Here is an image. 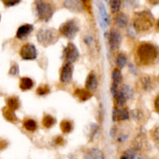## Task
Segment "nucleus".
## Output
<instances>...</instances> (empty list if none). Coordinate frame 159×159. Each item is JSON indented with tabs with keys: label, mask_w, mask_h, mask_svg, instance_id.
I'll list each match as a JSON object with an SVG mask.
<instances>
[{
	"label": "nucleus",
	"mask_w": 159,
	"mask_h": 159,
	"mask_svg": "<svg viewBox=\"0 0 159 159\" xmlns=\"http://www.w3.org/2000/svg\"><path fill=\"white\" fill-rule=\"evenodd\" d=\"M138 56L141 65H155L159 61V48L152 43H141L138 48Z\"/></svg>",
	"instance_id": "f257e3e1"
},
{
	"label": "nucleus",
	"mask_w": 159,
	"mask_h": 159,
	"mask_svg": "<svg viewBox=\"0 0 159 159\" xmlns=\"http://www.w3.org/2000/svg\"><path fill=\"white\" fill-rule=\"evenodd\" d=\"M155 24V18L149 11L138 12L134 20V28L139 31L149 30Z\"/></svg>",
	"instance_id": "f03ea898"
},
{
	"label": "nucleus",
	"mask_w": 159,
	"mask_h": 159,
	"mask_svg": "<svg viewBox=\"0 0 159 159\" xmlns=\"http://www.w3.org/2000/svg\"><path fill=\"white\" fill-rule=\"evenodd\" d=\"M36 12L38 18L44 22L49 21L54 12V7L48 0H36Z\"/></svg>",
	"instance_id": "7ed1b4c3"
},
{
	"label": "nucleus",
	"mask_w": 159,
	"mask_h": 159,
	"mask_svg": "<svg viewBox=\"0 0 159 159\" xmlns=\"http://www.w3.org/2000/svg\"><path fill=\"white\" fill-rule=\"evenodd\" d=\"M79 30V25L78 22L74 19L67 20L65 23H62L60 26V29H59L61 34L64 37H67L68 39L75 38Z\"/></svg>",
	"instance_id": "20e7f679"
},
{
	"label": "nucleus",
	"mask_w": 159,
	"mask_h": 159,
	"mask_svg": "<svg viewBox=\"0 0 159 159\" xmlns=\"http://www.w3.org/2000/svg\"><path fill=\"white\" fill-rule=\"evenodd\" d=\"M37 38L40 44L48 46L56 42L57 34L56 31L52 29H42L37 33Z\"/></svg>",
	"instance_id": "39448f33"
},
{
	"label": "nucleus",
	"mask_w": 159,
	"mask_h": 159,
	"mask_svg": "<svg viewBox=\"0 0 159 159\" xmlns=\"http://www.w3.org/2000/svg\"><path fill=\"white\" fill-rule=\"evenodd\" d=\"M20 56L24 60H34L37 57V51L35 47L30 43L23 45L20 51Z\"/></svg>",
	"instance_id": "423d86ee"
},
{
	"label": "nucleus",
	"mask_w": 159,
	"mask_h": 159,
	"mask_svg": "<svg viewBox=\"0 0 159 159\" xmlns=\"http://www.w3.org/2000/svg\"><path fill=\"white\" fill-rule=\"evenodd\" d=\"M65 59L68 63H73L79 57V53L77 48L72 43H69L67 45L66 48L64 51Z\"/></svg>",
	"instance_id": "0eeeda50"
},
{
	"label": "nucleus",
	"mask_w": 159,
	"mask_h": 159,
	"mask_svg": "<svg viewBox=\"0 0 159 159\" xmlns=\"http://www.w3.org/2000/svg\"><path fill=\"white\" fill-rule=\"evenodd\" d=\"M98 9H99V23H100L101 27L103 30H106L109 25L110 19H109V15L106 9L105 5L102 1H99L98 3Z\"/></svg>",
	"instance_id": "6e6552de"
},
{
	"label": "nucleus",
	"mask_w": 159,
	"mask_h": 159,
	"mask_svg": "<svg viewBox=\"0 0 159 159\" xmlns=\"http://www.w3.org/2000/svg\"><path fill=\"white\" fill-rule=\"evenodd\" d=\"M73 73V66L71 63L67 62L63 66L61 72L60 81L62 83H69L72 79Z\"/></svg>",
	"instance_id": "1a4fd4ad"
},
{
	"label": "nucleus",
	"mask_w": 159,
	"mask_h": 159,
	"mask_svg": "<svg viewBox=\"0 0 159 159\" xmlns=\"http://www.w3.org/2000/svg\"><path fill=\"white\" fill-rule=\"evenodd\" d=\"M121 40V34L116 30H112L110 33L109 36V43H110V47L113 51H116L119 48L120 45Z\"/></svg>",
	"instance_id": "9d476101"
},
{
	"label": "nucleus",
	"mask_w": 159,
	"mask_h": 159,
	"mask_svg": "<svg viewBox=\"0 0 159 159\" xmlns=\"http://www.w3.org/2000/svg\"><path fill=\"white\" fill-rule=\"evenodd\" d=\"M64 5L68 10L73 12H81L84 10L82 0H65Z\"/></svg>",
	"instance_id": "9b49d317"
},
{
	"label": "nucleus",
	"mask_w": 159,
	"mask_h": 159,
	"mask_svg": "<svg viewBox=\"0 0 159 159\" xmlns=\"http://www.w3.org/2000/svg\"><path fill=\"white\" fill-rule=\"evenodd\" d=\"M34 30V26L31 24H24L22 25L21 26L19 27V29L17 30L16 32V38L20 39V40H23V39L26 38L30 34L32 33V31Z\"/></svg>",
	"instance_id": "f8f14e48"
},
{
	"label": "nucleus",
	"mask_w": 159,
	"mask_h": 159,
	"mask_svg": "<svg viewBox=\"0 0 159 159\" xmlns=\"http://www.w3.org/2000/svg\"><path fill=\"white\" fill-rule=\"evenodd\" d=\"M85 87L89 93H94L97 89L98 79L94 73L92 72L88 75L85 81Z\"/></svg>",
	"instance_id": "ddd939ff"
},
{
	"label": "nucleus",
	"mask_w": 159,
	"mask_h": 159,
	"mask_svg": "<svg viewBox=\"0 0 159 159\" xmlns=\"http://www.w3.org/2000/svg\"><path fill=\"white\" fill-rule=\"evenodd\" d=\"M129 119V113L125 109L116 107L113 110V120L114 121L126 120Z\"/></svg>",
	"instance_id": "4468645a"
},
{
	"label": "nucleus",
	"mask_w": 159,
	"mask_h": 159,
	"mask_svg": "<svg viewBox=\"0 0 159 159\" xmlns=\"http://www.w3.org/2000/svg\"><path fill=\"white\" fill-rule=\"evenodd\" d=\"M85 159H105V155L103 152L99 148H93L86 151L85 154Z\"/></svg>",
	"instance_id": "2eb2a0df"
},
{
	"label": "nucleus",
	"mask_w": 159,
	"mask_h": 159,
	"mask_svg": "<svg viewBox=\"0 0 159 159\" xmlns=\"http://www.w3.org/2000/svg\"><path fill=\"white\" fill-rule=\"evenodd\" d=\"M115 23L119 28H125L128 24V17L123 12H119L115 17Z\"/></svg>",
	"instance_id": "dca6fc26"
},
{
	"label": "nucleus",
	"mask_w": 159,
	"mask_h": 159,
	"mask_svg": "<svg viewBox=\"0 0 159 159\" xmlns=\"http://www.w3.org/2000/svg\"><path fill=\"white\" fill-rule=\"evenodd\" d=\"M121 93L123 94V96L125 97V99H131L134 96V91L133 88H132L130 85H124L121 87L120 90Z\"/></svg>",
	"instance_id": "f3484780"
},
{
	"label": "nucleus",
	"mask_w": 159,
	"mask_h": 159,
	"mask_svg": "<svg viewBox=\"0 0 159 159\" xmlns=\"http://www.w3.org/2000/svg\"><path fill=\"white\" fill-rule=\"evenodd\" d=\"M122 75H121V71L118 68H115L113 71H112V80H113V85H118L121 83L122 82Z\"/></svg>",
	"instance_id": "a211bd4d"
},
{
	"label": "nucleus",
	"mask_w": 159,
	"mask_h": 159,
	"mask_svg": "<svg viewBox=\"0 0 159 159\" xmlns=\"http://www.w3.org/2000/svg\"><path fill=\"white\" fill-rule=\"evenodd\" d=\"M34 86V82L29 78H23L20 80V87L22 90H29Z\"/></svg>",
	"instance_id": "6ab92c4d"
},
{
	"label": "nucleus",
	"mask_w": 159,
	"mask_h": 159,
	"mask_svg": "<svg viewBox=\"0 0 159 159\" xmlns=\"http://www.w3.org/2000/svg\"><path fill=\"white\" fill-rule=\"evenodd\" d=\"M127 62V56L125 55L123 53H120L117 55L116 57V64L117 65V67L119 68H124V66L126 65Z\"/></svg>",
	"instance_id": "aec40b11"
},
{
	"label": "nucleus",
	"mask_w": 159,
	"mask_h": 159,
	"mask_svg": "<svg viewBox=\"0 0 159 159\" xmlns=\"http://www.w3.org/2000/svg\"><path fill=\"white\" fill-rule=\"evenodd\" d=\"M23 126L29 131H34L37 129V124L34 120L28 119L23 122Z\"/></svg>",
	"instance_id": "412c9836"
},
{
	"label": "nucleus",
	"mask_w": 159,
	"mask_h": 159,
	"mask_svg": "<svg viewBox=\"0 0 159 159\" xmlns=\"http://www.w3.org/2000/svg\"><path fill=\"white\" fill-rule=\"evenodd\" d=\"M121 6L120 0H111L110 1V9L113 13H117Z\"/></svg>",
	"instance_id": "4be33fe9"
},
{
	"label": "nucleus",
	"mask_w": 159,
	"mask_h": 159,
	"mask_svg": "<svg viewBox=\"0 0 159 159\" xmlns=\"http://www.w3.org/2000/svg\"><path fill=\"white\" fill-rule=\"evenodd\" d=\"M114 98H115V99H116V105H117V107H122L126 104L127 99H125V97L123 96V94L120 91H119V93H117V95H116Z\"/></svg>",
	"instance_id": "5701e85b"
},
{
	"label": "nucleus",
	"mask_w": 159,
	"mask_h": 159,
	"mask_svg": "<svg viewBox=\"0 0 159 159\" xmlns=\"http://www.w3.org/2000/svg\"><path fill=\"white\" fill-rule=\"evenodd\" d=\"M152 79L150 77H145L143 79V86H144V89L146 90H150L151 89H152Z\"/></svg>",
	"instance_id": "b1692460"
},
{
	"label": "nucleus",
	"mask_w": 159,
	"mask_h": 159,
	"mask_svg": "<svg viewBox=\"0 0 159 159\" xmlns=\"http://www.w3.org/2000/svg\"><path fill=\"white\" fill-rule=\"evenodd\" d=\"M6 7H12L20 4L21 0H1Z\"/></svg>",
	"instance_id": "393cba45"
},
{
	"label": "nucleus",
	"mask_w": 159,
	"mask_h": 159,
	"mask_svg": "<svg viewBox=\"0 0 159 159\" xmlns=\"http://www.w3.org/2000/svg\"><path fill=\"white\" fill-rule=\"evenodd\" d=\"M18 106V102L14 98H11L8 100V107L10 108V110H16V109H17Z\"/></svg>",
	"instance_id": "a878e982"
},
{
	"label": "nucleus",
	"mask_w": 159,
	"mask_h": 159,
	"mask_svg": "<svg viewBox=\"0 0 159 159\" xmlns=\"http://www.w3.org/2000/svg\"><path fill=\"white\" fill-rule=\"evenodd\" d=\"M43 125L45 126L46 127H51V126L54 124V120L53 119L51 116H45V118L43 119Z\"/></svg>",
	"instance_id": "bb28decb"
},
{
	"label": "nucleus",
	"mask_w": 159,
	"mask_h": 159,
	"mask_svg": "<svg viewBox=\"0 0 159 159\" xmlns=\"http://www.w3.org/2000/svg\"><path fill=\"white\" fill-rule=\"evenodd\" d=\"M124 155H126L128 159H135L136 158L137 154L134 149H128V150H127L124 152Z\"/></svg>",
	"instance_id": "cd10ccee"
},
{
	"label": "nucleus",
	"mask_w": 159,
	"mask_h": 159,
	"mask_svg": "<svg viewBox=\"0 0 159 159\" xmlns=\"http://www.w3.org/2000/svg\"><path fill=\"white\" fill-rule=\"evenodd\" d=\"M153 133H152V138L153 140L155 141V143L159 144V125L157 126L155 128H154Z\"/></svg>",
	"instance_id": "c85d7f7f"
},
{
	"label": "nucleus",
	"mask_w": 159,
	"mask_h": 159,
	"mask_svg": "<svg viewBox=\"0 0 159 159\" xmlns=\"http://www.w3.org/2000/svg\"><path fill=\"white\" fill-rule=\"evenodd\" d=\"M61 127L63 131L67 133V132H69L71 130V124L69 122H68V121H65V122L62 123Z\"/></svg>",
	"instance_id": "c756f323"
},
{
	"label": "nucleus",
	"mask_w": 159,
	"mask_h": 159,
	"mask_svg": "<svg viewBox=\"0 0 159 159\" xmlns=\"http://www.w3.org/2000/svg\"><path fill=\"white\" fill-rule=\"evenodd\" d=\"M9 73L10 75H16L19 73V67L17 66V65H14L13 66L11 67L10 71H9Z\"/></svg>",
	"instance_id": "7c9ffc66"
},
{
	"label": "nucleus",
	"mask_w": 159,
	"mask_h": 159,
	"mask_svg": "<svg viewBox=\"0 0 159 159\" xmlns=\"http://www.w3.org/2000/svg\"><path fill=\"white\" fill-rule=\"evenodd\" d=\"M155 109L156 110V112L159 113V95L155 98Z\"/></svg>",
	"instance_id": "2f4dec72"
},
{
	"label": "nucleus",
	"mask_w": 159,
	"mask_h": 159,
	"mask_svg": "<svg viewBox=\"0 0 159 159\" xmlns=\"http://www.w3.org/2000/svg\"><path fill=\"white\" fill-rule=\"evenodd\" d=\"M38 93L39 94H40V95H42V94H45V93H47L48 92V89H46V88H44V87H40V88H39L38 89Z\"/></svg>",
	"instance_id": "473e14b6"
},
{
	"label": "nucleus",
	"mask_w": 159,
	"mask_h": 159,
	"mask_svg": "<svg viewBox=\"0 0 159 159\" xmlns=\"http://www.w3.org/2000/svg\"><path fill=\"white\" fill-rule=\"evenodd\" d=\"M93 37H90V36H88V37H86L85 38V42L87 44H89V43H91L92 42H93Z\"/></svg>",
	"instance_id": "72a5a7b5"
},
{
	"label": "nucleus",
	"mask_w": 159,
	"mask_h": 159,
	"mask_svg": "<svg viewBox=\"0 0 159 159\" xmlns=\"http://www.w3.org/2000/svg\"><path fill=\"white\" fill-rule=\"evenodd\" d=\"M150 4L152 5H158L159 4V0H148Z\"/></svg>",
	"instance_id": "f704fd0d"
},
{
	"label": "nucleus",
	"mask_w": 159,
	"mask_h": 159,
	"mask_svg": "<svg viewBox=\"0 0 159 159\" xmlns=\"http://www.w3.org/2000/svg\"><path fill=\"white\" fill-rule=\"evenodd\" d=\"M156 30L159 32V20H158V22H157L156 23Z\"/></svg>",
	"instance_id": "c9c22d12"
},
{
	"label": "nucleus",
	"mask_w": 159,
	"mask_h": 159,
	"mask_svg": "<svg viewBox=\"0 0 159 159\" xmlns=\"http://www.w3.org/2000/svg\"><path fill=\"white\" fill-rule=\"evenodd\" d=\"M120 159H128V158H127V156H126V155H123L122 156L120 157Z\"/></svg>",
	"instance_id": "e433bc0d"
},
{
	"label": "nucleus",
	"mask_w": 159,
	"mask_h": 159,
	"mask_svg": "<svg viewBox=\"0 0 159 159\" xmlns=\"http://www.w3.org/2000/svg\"><path fill=\"white\" fill-rule=\"evenodd\" d=\"M0 18H1V16H0Z\"/></svg>",
	"instance_id": "4c0bfd02"
}]
</instances>
